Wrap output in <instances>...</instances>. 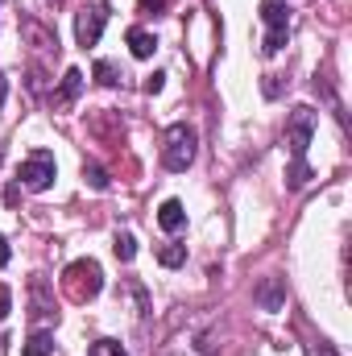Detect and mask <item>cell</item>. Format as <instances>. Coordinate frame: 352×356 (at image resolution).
<instances>
[{
	"mask_svg": "<svg viewBox=\"0 0 352 356\" xmlns=\"http://www.w3.org/2000/svg\"><path fill=\"white\" fill-rule=\"evenodd\" d=\"M0 158H4V149H0Z\"/></svg>",
	"mask_w": 352,
	"mask_h": 356,
	"instance_id": "cell-26",
	"label": "cell"
},
{
	"mask_svg": "<svg viewBox=\"0 0 352 356\" xmlns=\"http://www.w3.org/2000/svg\"><path fill=\"white\" fill-rule=\"evenodd\" d=\"M58 175V166H54V154L50 149H33L25 162H21V170H17V182H21V191H46L50 182Z\"/></svg>",
	"mask_w": 352,
	"mask_h": 356,
	"instance_id": "cell-5",
	"label": "cell"
},
{
	"mask_svg": "<svg viewBox=\"0 0 352 356\" xmlns=\"http://www.w3.org/2000/svg\"><path fill=\"white\" fill-rule=\"evenodd\" d=\"M282 298H286L282 277H265L262 286H257V302H262L265 311H282Z\"/></svg>",
	"mask_w": 352,
	"mask_h": 356,
	"instance_id": "cell-11",
	"label": "cell"
},
{
	"mask_svg": "<svg viewBox=\"0 0 352 356\" xmlns=\"http://www.w3.org/2000/svg\"><path fill=\"white\" fill-rule=\"evenodd\" d=\"M315 124H319V116H315V108H307V104H298V108L286 116V145H290L286 186H290V191L307 186V178H311V166H307V145H311Z\"/></svg>",
	"mask_w": 352,
	"mask_h": 356,
	"instance_id": "cell-1",
	"label": "cell"
},
{
	"mask_svg": "<svg viewBox=\"0 0 352 356\" xmlns=\"http://www.w3.org/2000/svg\"><path fill=\"white\" fill-rule=\"evenodd\" d=\"M21 356H54V336H50V332H33V336L25 340Z\"/></svg>",
	"mask_w": 352,
	"mask_h": 356,
	"instance_id": "cell-13",
	"label": "cell"
},
{
	"mask_svg": "<svg viewBox=\"0 0 352 356\" xmlns=\"http://www.w3.org/2000/svg\"><path fill=\"white\" fill-rule=\"evenodd\" d=\"M8 311H13V294H8V286H0V323L8 319Z\"/></svg>",
	"mask_w": 352,
	"mask_h": 356,
	"instance_id": "cell-20",
	"label": "cell"
},
{
	"mask_svg": "<svg viewBox=\"0 0 352 356\" xmlns=\"http://www.w3.org/2000/svg\"><path fill=\"white\" fill-rule=\"evenodd\" d=\"M112 253H116L120 261H133V257H137V241H133V232H116V245H112Z\"/></svg>",
	"mask_w": 352,
	"mask_h": 356,
	"instance_id": "cell-16",
	"label": "cell"
},
{
	"mask_svg": "<svg viewBox=\"0 0 352 356\" xmlns=\"http://www.w3.org/2000/svg\"><path fill=\"white\" fill-rule=\"evenodd\" d=\"M4 99H8V79L0 75V108H4Z\"/></svg>",
	"mask_w": 352,
	"mask_h": 356,
	"instance_id": "cell-24",
	"label": "cell"
},
{
	"mask_svg": "<svg viewBox=\"0 0 352 356\" xmlns=\"http://www.w3.org/2000/svg\"><path fill=\"white\" fill-rule=\"evenodd\" d=\"M83 182H88L91 191H108L112 178H108V170H104L99 162H83Z\"/></svg>",
	"mask_w": 352,
	"mask_h": 356,
	"instance_id": "cell-14",
	"label": "cell"
},
{
	"mask_svg": "<svg viewBox=\"0 0 352 356\" xmlns=\"http://www.w3.org/2000/svg\"><path fill=\"white\" fill-rule=\"evenodd\" d=\"M29 315L42 323V319H58V311H54V298H50V290H46V277H29Z\"/></svg>",
	"mask_w": 352,
	"mask_h": 356,
	"instance_id": "cell-7",
	"label": "cell"
},
{
	"mask_svg": "<svg viewBox=\"0 0 352 356\" xmlns=\"http://www.w3.org/2000/svg\"><path fill=\"white\" fill-rule=\"evenodd\" d=\"M158 224H162L166 232H178V228L186 224V207H182L178 199H166V203L158 207Z\"/></svg>",
	"mask_w": 352,
	"mask_h": 356,
	"instance_id": "cell-12",
	"label": "cell"
},
{
	"mask_svg": "<svg viewBox=\"0 0 352 356\" xmlns=\"http://www.w3.org/2000/svg\"><path fill=\"white\" fill-rule=\"evenodd\" d=\"M158 261H162L166 269H178L182 261H186V245H175V241L162 245V249H158Z\"/></svg>",
	"mask_w": 352,
	"mask_h": 356,
	"instance_id": "cell-15",
	"label": "cell"
},
{
	"mask_svg": "<svg viewBox=\"0 0 352 356\" xmlns=\"http://www.w3.org/2000/svg\"><path fill=\"white\" fill-rule=\"evenodd\" d=\"M88 356H129V353H125V348H120L116 340H95Z\"/></svg>",
	"mask_w": 352,
	"mask_h": 356,
	"instance_id": "cell-18",
	"label": "cell"
},
{
	"mask_svg": "<svg viewBox=\"0 0 352 356\" xmlns=\"http://www.w3.org/2000/svg\"><path fill=\"white\" fill-rule=\"evenodd\" d=\"M311 356H340V353H336V348H332V344H323V340H319V344H315V348H311Z\"/></svg>",
	"mask_w": 352,
	"mask_h": 356,
	"instance_id": "cell-22",
	"label": "cell"
},
{
	"mask_svg": "<svg viewBox=\"0 0 352 356\" xmlns=\"http://www.w3.org/2000/svg\"><path fill=\"white\" fill-rule=\"evenodd\" d=\"M83 83H88V79H83V71H79V67H71V71L63 75V88H58L54 95H50V99H54V108H71V104L79 99Z\"/></svg>",
	"mask_w": 352,
	"mask_h": 356,
	"instance_id": "cell-8",
	"label": "cell"
},
{
	"mask_svg": "<svg viewBox=\"0 0 352 356\" xmlns=\"http://www.w3.org/2000/svg\"><path fill=\"white\" fill-rule=\"evenodd\" d=\"M46 4H63V0H46Z\"/></svg>",
	"mask_w": 352,
	"mask_h": 356,
	"instance_id": "cell-25",
	"label": "cell"
},
{
	"mask_svg": "<svg viewBox=\"0 0 352 356\" xmlns=\"http://www.w3.org/2000/svg\"><path fill=\"white\" fill-rule=\"evenodd\" d=\"M8 266V241H4V236H0V269Z\"/></svg>",
	"mask_w": 352,
	"mask_h": 356,
	"instance_id": "cell-23",
	"label": "cell"
},
{
	"mask_svg": "<svg viewBox=\"0 0 352 356\" xmlns=\"http://www.w3.org/2000/svg\"><path fill=\"white\" fill-rule=\"evenodd\" d=\"M125 42H129V50H133V58H154V50H158V38H154L150 29H141V25H133V29L125 33Z\"/></svg>",
	"mask_w": 352,
	"mask_h": 356,
	"instance_id": "cell-10",
	"label": "cell"
},
{
	"mask_svg": "<svg viewBox=\"0 0 352 356\" xmlns=\"http://www.w3.org/2000/svg\"><path fill=\"white\" fill-rule=\"evenodd\" d=\"M199 154V137L191 124H170L166 137H162V166L166 170H186Z\"/></svg>",
	"mask_w": 352,
	"mask_h": 356,
	"instance_id": "cell-3",
	"label": "cell"
},
{
	"mask_svg": "<svg viewBox=\"0 0 352 356\" xmlns=\"http://www.w3.org/2000/svg\"><path fill=\"white\" fill-rule=\"evenodd\" d=\"M162 83H166V75H162V71H154V75H150V79H145V91H150V95H154V91H162Z\"/></svg>",
	"mask_w": 352,
	"mask_h": 356,
	"instance_id": "cell-21",
	"label": "cell"
},
{
	"mask_svg": "<svg viewBox=\"0 0 352 356\" xmlns=\"http://www.w3.org/2000/svg\"><path fill=\"white\" fill-rule=\"evenodd\" d=\"M99 290H104V269H99V261L79 257V261H71V266L63 269V294L71 302H91Z\"/></svg>",
	"mask_w": 352,
	"mask_h": 356,
	"instance_id": "cell-2",
	"label": "cell"
},
{
	"mask_svg": "<svg viewBox=\"0 0 352 356\" xmlns=\"http://www.w3.org/2000/svg\"><path fill=\"white\" fill-rule=\"evenodd\" d=\"M262 21H265L262 54L273 58L286 46V38H290V8H286V0H262Z\"/></svg>",
	"mask_w": 352,
	"mask_h": 356,
	"instance_id": "cell-4",
	"label": "cell"
},
{
	"mask_svg": "<svg viewBox=\"0 0 352 356\" xmlns=\"http://www.w3.org/2000/svg\"><path fill=\"white\" fill-rule=\"evenodd\" d=\"M141 4V13H166L170 8V0H137Z\"/></svg>",
	"mask_w": 352,
	"mask_h": 356,
	"instance_id": "cell-19",
	"label": "cell"
},
{
	"mask_svg": "<svg viewBox=\"0 0 352 356\" xmlns=\"http://www.w3.org/2000/svg\"><path fill=\"white\" fill-rule=\"evenodd\" d=\"M25 38H29V46H33V50H42V54H54V58H58V38H54L46 25L25 21Z\"/></svg>",
	"mask_w": 352,
	"mask_h": 356,
	"instance_id": "cell-9",
	"label": "cell"
},
{
	"mask_svg": "<svg viewBox=\"0 0 352 356\" xmlns=\"http://www.w3.org/2000/svg\"><path fill=\"white\" fill-rule=\"evenodd\" d=\"M108 17H112V8H108V4H83V8H79V17H75V42H79L83 50L95 46V42L104 38Z\"/></svg>",
	"mask_w": 352,
	"mask_h": 356,
	"instance_id": "cell-6",
	"label": "cell"
},
{
	"mask_svg": "<svg viewBox=\"0 0 352 356\" xmlns=\"http://www.w3.org/2000/svg\"><path fill=\"white\" fill-rule=\"evenodd\" d=\"M95 79H99L104 88H116V83H120V71H116L108 58H99V63H95Z\"/></svg>",
	"mask_w": 352,
	"mask_h": 356,
	"instance_id": "cell-17",
	"label": "cell"
}]
</instances>
